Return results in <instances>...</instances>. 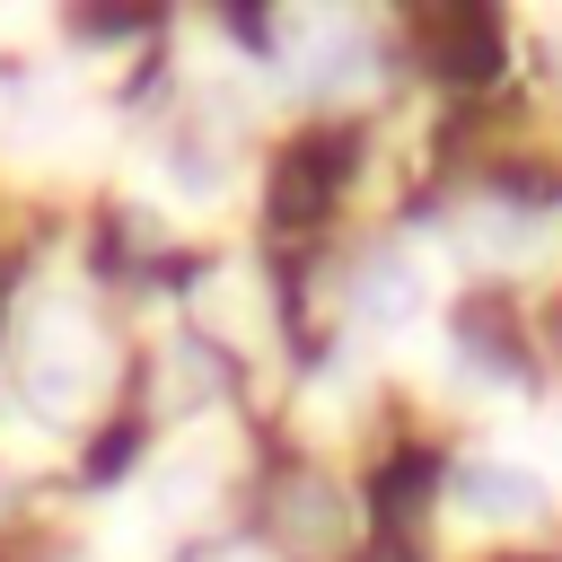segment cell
Listing matches in <instances>:
<instances>
[{
    "label": "cell",
    "mask_w": 562,
    "mask_h": 562,
    "mask_svg": "<svg viewBox=\"0 0 562 562\" xmlns=\"http://www.w3.org/2000/svg\"><path fill=\"white\" fill-rule=\"evenodd\" d=\"M457 492H465V509H483V518H527V509L544 501V483H536L527 465H465Z\"/></svg>",
    "instance_id": "cell-1"
}]
</instances>
